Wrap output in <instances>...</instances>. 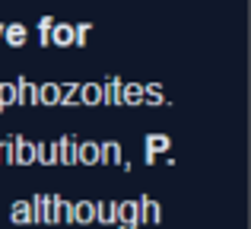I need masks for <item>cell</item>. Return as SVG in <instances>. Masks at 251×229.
Instances as JSON below:
<instances>
[{
  "instance_id": "cell-1",
  "label": "cell",
  "mask_w": 251,
  "mask_h": 229,
  "mask_svg": "<svg viewBox=\"0 0 251 229\" xmlns=\"http://www.w3.org/2000/svg\"><path fill=\"white\" fill-rule=\"evenodd\" d=\"M29 204H32V220H35V223L57 226L54 223V194H35Z\"/></svg>"
},
{
  "instance_id": "cell-2",
  "label": "cell",
  "mask_w": 251,
  "mask_h": 229,
  "mask_svg": "<svg viewBox=\"0 0 251 229\" xmlns=\"http://www.w3.org/2000/svg\"><path fill=\"white\" fill-rule=\"evenodd\" d=\"M137 220H140V223H150V226L162 223V207L156 204L150 194H140V198H137Z\"/></svg>"
},
{
  "instance_id": "cell-3",
  "label": "cell",
  "mask_w": 251,
  "mask_h": 229,
  "mask_svg": "<svg viewBox=\"0 0 251 229\" xmlns=\"http://www.w3.org/2000/svg\"><path fill=\"white\" fill-rule=\"evenodd\" d=\"M115 226L118 229H137L140 220H137V201H115Z\"/></svg>"
},
{
  "instance_id": "cell-4",
  "label": "cell",
  "mask_w": 251,
  "mask_h": 229,
  "mask_svg": "<svg viewBox=\"0 0 251 229\" xmlns=\"http://www.w3.org/2000/svg\"><path fill=\"white\" fill-rule=\"evenodd\" d=\"M54 143H57V166H76V147H80V140L74 134H64Z\"/></svg>"
},
{
  "instance_id": "cell-5",
  "label": "cell",
  "mask_w": 251,
  "mask_h": 229,
  "mask_svg": "<svg viewBox=\"0 0 251 229\" xmlns=\"http://www.w3.org/2000/svg\"><path fill=\"white\" fill-rule=\"evenodd\" d=\"M35 162V143L25 137H13V166H32Z\"/></svg>"
},
{
  "instance_id": "cell-6",
  "label": "cell",
  "mask_w": 251,
  "mask_h": 229,
  "mask_svg": "<svg viewBox=\"0 0 251 229\" xmlns=\"http://www.w3.org/2000/svg\"><path fill=\"white\" fill-rule=\"evenodd\" d=\"M16 105H23V108L38 105V86L32 80H25V76L16 80Z\"/></svg>"
},
{
  "instance_id": "cell-7",
  "label": "cell",
  "mask_w": 251,
  "mask_h": 229,
  "mask_svg": "<svg viewBox=\"0 0 251 229\" xmlns=\"http://www.w3.org/2000/svg\"><path fill=\"white\" fill-rule=\"evenodd\" d=\"M70 223H76V226L96 223V204H92V201H76V204L70 207Z\"/></svg>"
},
{
  "instance_id": "cell-8",
  "label": "cell",
  "mask_w": 251,
  "mask_h": 229,
  "mask_svg": "<svg viewBox=\"0 0 251 229\" xmlns=\"http://www.w3.org/2000/svg\"><path fill=\"white\" fill-rule=\"evenodd\" d=\"M25 38H29V29L23 23H3V45L10 48H23Z\"/></svg>"
},
{
  "instance_id": "cell-9",
  "label": "cell",
  "mask_w": 251,
  "mask_h": 229,
  "mask_svg": "<svg viewBox=\"0 0 251 229\" xmlns=\"http://www.w3.org/2000/svg\"><path fill=\"white\" fill-rule=\"evenodd\" d=\"M121 143L118 140H105V143H99V162L102 166H121Z\"/></svg>"
},
{
  "instance_id": "cell-10",
  "label": "cell",
  "mask_w": 251,
  "mask_h": 229,
  "mask_svg": "<svg viewBox=\"0 0 251 229\" xmlns=\"http://www.w3.org/2000/svg\"><path fill=\"white\" fill-rule=\"evenodd\" d=\"M76 162H80V166H99V140H80V147H76Z\"/></svg>"
},
{
  "instance_id": "cell-11",
  "label": "cell",
  "mask_w": 251,
  "mask_h": 229,
  "mask_svg": "<svg viewBox=\"0 0 251 229\" xmlns=\"http://www.w3.org/2000/svg\"><path fill=\"white\" fill-rule=\"evenodd\" d=\"M57 105H64V108L80 105V83H61L57 86Z\"/></svg>"
},
{
  "instance_id": "cell-12",
  "label": "cell",
  "mask_w": 251,
  "mask_h": 229,
  "mask_svg": "<svg viewBox=\"0 0 251 229\" xmlns=\"http://www.w3.org/2000/svg\"><path fill=\"white\" fill-rule=\"evenodd\" d=\"M51 45H57V48H70V45H74V25H70V23H54V25H51Z\"/></svg>"
},
{
  "instance_id": "cell-13",
  "label": "cell",
  "mask_w": 251,
  "mask_h": 229,
  "mask_svg": "<svg viewBox=\"0 0 251 229\" xmlns=\"http://www.w3.org/2000/svg\"><path fill=\"white\" fill-rule=\"evenodd\" d=\"M10 220L16 226H32V223H35V220H32V204H29V201H13Z\"/></svg>"
},
{
  "instance_id": "cell-14",
  "label": "cell",
  "mask_w": 251,
  "mask_h": 229,
  "mask_svg": "<svg viewBox=\"0 0 251 229\" xmlns=\"http://www.w3.org/2000/svg\"><path fill=\"white\" fill-rule=\"evenodd\" d=\"M121 105H143V83H121Z\"/></svg>"
},
{
  "instance_id": "cell-15",
  "label": "cell",
  "mask_w": 251,
  "mask_h": 229,
  "mask_svg": "<svg viewBox=\"0 0 251 229\" xmlns=\"http://www.w3.org/2000/svg\"><path fill=\"white\" fill-rule=\"evenodd\" d=\"M35 162H42V166H57V143L38 140L35 143Z\"/></svg>"
},
{
  "instance_id": "cell-16",
  "label": "cell",
  "mask_w": 251,
  "mask_h": 229,
  "mask_svg": "<svg viewBox=\"0 0 251 229\" xmlns=\"http://www.w3.org/2000/svg\"><path fill=\"white\" fill-rule=\"evenodd\" d=\"M102 105H121V80L108 76L102 83Z\"/></svg>"
},
{
  "instance_id": "cell-17",
  "label": "cell",
  "mask_w": 251,
  "mask_h": 229,
  "mask_svg": "<svg viewBox=\"0 0 251 229\" xmlns=\"http://www.w3.org/2000/svg\"><path fill=\"white\" fill-rule=\"evenodd\" d=\"M80 105H102V86L99 83H80Z\"/></svg>"
},
{
  "instance_id": "cell-18",
  "label": "cell",
  "mask_w": 251,
  "mask_h": 229,
  "mask_svg": "<svg viewBox=\"0 0 251 229\" xmlns=\"http://www.w3.org/2000/svg\"><path fill=\"white\" fill-rule=\"evenodd\" d=\"M143 105H169L162 83H147L143 86Z\"/></svg>"
},
{
  "instance_id": "cell-19",
  "label": "cell",
  "mask_w": 251,
  "mask_h": 229,
  "mask_svg": "<svg viewBox=\"0 0 251 229\" xmlns=\"http://www.w3.org/2000/svg\"><path fill=\"white\" fill-rule=\"evenodd\" d=\"M96 223L115 226V201H99L96 204Z\"/></svg>"
},
{
  "instance_id": "cell-20",
  "label": "cell",
  "mask_w": 251,
  "mask_h": 229,
  "mask_svg": "<svg viewBox=\"0 0 251 229\" xmlns=\"http://www.w3.org/2000/svg\"><path fill=\"white\" fill-rule=\"evenodd\" d=\"M169 147H172V140H169L166 134H147V153L159 156V153H166Z\"/></svg>"
},
{
  "instance_id": "cell-21",
  "label": "cell",
  "mask_w": 251,
  "mask_h": 229,
  "mask_svg": "<svg viewBox=\"0 0 251 229\" xmlns=\"http://www.w3.org/2000/svg\"><path fill=\"white\" fill-rule=\"evenodd\" d=\"M57 86L61 83H42L38 86V105H57Z\"/></svg>"
},
{
  "instance_id": "cell-22",
  "label": "cell",
  "mask_w": 251,
  "mask_h": 229,
  "mask_svg": "<svg viewBox=\"0 0 251 229\" xmlns=\"http://www.w3.org/2000/svg\"><path fill=\"white\" fill-rule=\"evenodd\" d=\"M70 201L61 198V194H54V223H70Z\"/></svg>"
},
{
  "instance_id": "cell-23",
  "label": "cell",
  "mask_w": 251,
  "mask_h": 229,
  "mask_svg": "<svg viewBox=\"0 0 251 229\" xmlns=\"http://www.w3.org/2000/svg\"><path fill=\"white\" fill-rule=\"evenodd\" d=\"M16 105V83H0V112Z\"/></svg>"
},
{
  "instance_id": "cell-24",
  "label": "cell",
  "mask_w": 251,
  "mask_h": 229,
  "mask_svg": "<svg viewBox=\"0 0 251 229\" xmlns=\"http://www.w3.org/2000/svg\"><path fill=\"white\" fill-rule=\"evenodd\" d=\"M89 35H92V23H76L74 25V45L76 48H86V45H89Z\"/></svg>"
},
{
  "instance_id": "cell-25",
  "label": "cell",
  "mask_w": 251,
  "mask_h": 229,
  "mask_svg": "<svg viewBox=\"0 0 251 229\" xmlns=\"http://www.w3.org/2000/svg\"><path fill=\"white\" fill-rule=\"evenodd\" d=\"M51 25H54V16H42L38 19V38H42L45 48L51 45Z\"/></svg>"
},
{
  "instance_id": "cell-26",
  "label": "cell",
  "mask_w": 251,
  "mask_h": 229,
  "mask_svg": "<svg viewBox=\"0 0 251 229\" xmlns=\"http://www.w3.org/2000/svg\"><path fill=\"white\" fill-rule=\"evenodd\" d=\"M0 166H13V137L0 140Z\"/></svg>"
},
{
  "instance_id": "cell-27",
  "label": "cell",
  "mask_w": 251,
  "mask_h": 229,
  "mask_svg": "<svg viewBox=\"0 0 251 229\" xmlns=\"http://www.w3.org/2000/svg\"><path fill=\"white\" fill-rule=\"evenodd\" d=\"M0 42H3V23H0Z\"/></svg>"
}]
</instances>
